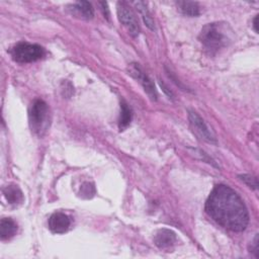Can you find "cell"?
<instances>
[{
    "label": "cell",
    "instance_id": "19",
    "mask_svg": "<svg viewBox=\"0 0 259 259\" xmlns=\"http://www.w3.org/2000/svg\"><path fill=\"white\" fill-rule=\"evenodd\" d=\"M251 252L255 253V256L258 257V236L255 237L254 242H253V247L251 248Z\"/></svg>",
    "mask_w": 259,
    "mask_h": 259
},
{
    "label": "cell",
    "instance_id": "1",
    "mask_svg": "<svg viewBox=\"0 0 259 259\" xmlns=\"http://www.w3.org/2000/svg\"><path fill=\"white\" fill-rule=\"evenodd\" d=\"M205 210L216 223L232 232H242L249 224V214L243 200L225 185H219L212 191Z\"/></svg>",
    "mask_w": 259,
    "mask_h": 259
},
{
    "label": "cell",
    "instance_id": "3",
    "mask_svg": "<svg viewBox=\"0 0 259 259\" xmlns=\"http://www.w3.org/2000/svg\"><path fill=\"white\" fill-rule=\"evenodd\" d=\"M29 121L32 131L42 137L50 126V110L48 105L42 100H36L29 113Z\"/></svg>",
    "mask_w": 259,
    "mask_h": 259
},
{
    "label": "cell",
    "instance_id": "5",
    "mask_svg": "<svg viewBox=\"0 0 259 259\" xmlns=\"http://www.w3.org/2000/svg\"><path fill=\"white\" fill-rule=\"evenodd\" d=\"M117 12L120 22L127 28L130 35L134 38L138 37L140 34V26L135 14L129 6L124 2L118 3Z\"/></svg>",
    "mask_w": 259,
    "mask_h": 259
},
{
    "label": "cell",
    "instance_id": "11",
    "mask_svg": "<svg viewBox=\"0 0 259 259\" xmlns=\"http://www.w3.org/2000/svg\"><path fill=\"white\" fill-rule=\"evenodd\" d=\"M4 195L11 205H19L24 202V195L18 186H8L4 189Z\"/></svg>",
    "mask_w": 259,
    "mask_h": 259
},
{
    "label": "cell",
    "instance_id": "6",
    "mask_svg": "<svg viewBox=\"0 0 259 259\" xmlns=\"http://www.w3.org/2000/svg\"><path fill=\"white\" fill-rule=\"evenodd\" d=\"M189 120L192 128L201 139L209 143L217 144V138L214 132L209 128V126L205 123V121L198 113H196L195 111H189Z\"/></svg>",
    "mask_w": 259,
    "mask_h": 259
},
{
    "label": "cell",
    "instance_id": "17",
    "mask_svg": "<svg viewBox=\"0 0 259 259\" xmlns=\"http://www.w3.org/2000/svg\"><path fill=\"white\" fill-rule=\"evenodd\" d=\"M159 84H160V86L162 88L163 92L167 95V97H168L169 99H171V100H174V99H175V96H174V94H172V93L170 92V90L167 89V86H166L162 81H159Z\"/></svg>",
    "mask_w": 259,
    "mask_h": 259
},
{
    "label": "cell",
    "instance_id": "14",
    "mask_svg": "<svg viewBox=\"0 0 259 259\" xmlns=\"http://www.w3.org/2000/svg\"><path fill=\"white\" fill-rule=\"evenodd\" d=\"M136 9L140 12L142 18H143V21L145 23V25L152 31L155 30V25H154V21L151 17V14L150 12L148 11L147 9V6L145 3H141V2H138V3H134Z\"/></svg>",
    "mask_w": 259,
    "mask_h": 259
},
{
    "label": "cell",
    "instance_id": "15",
    "mask_svg": "<svg viewBox=\"0 0 259 259\" xmlns=\"http://www.w3.org/2000/svg\"><path fill=\"white\" fill-rule=\"evenodd\" d=\"M74 9L84 18L91 20L94 18L95 16V11L94 8L92 6V4H90L89 2H77L74 4Z\"/></svg>",
    "mask_w": 259,
    "mask_h": 259
},
{
    "label": "cell",
    "instance_id": "16",
    "mask_svg": "<svg viewBox=\"0 0 259 259\" xmlns=\"http://www.w3.org/2000/svg\"><path fill=\"white\" fill-rule=\"evenodd\" d=\"M239 179L244 184H246L249 188H251L253 190H257L258 184H257V179L256 178H254L252 176H249V175H242V176H239Z\"/></svg>",
    "mask_w": 259,
    "mask_h": 259
},
{
    "label": "cell",
    "instance_id": "12",
    "mask_svg": "<svg viewBox=\"0 0 259 259\" xmlns=\"http://www.w3.org/2000/svg\"><path fill=\"white\" fill-rule=\"evenodd\" d=\"M178 7L180 11L187 17H198L200 16V6L198 3L194 2H179Z\"/></svg>",
    "mask_w": 259,
    "mask_h": 259
},
{
    "label": "cell",
    "instance_id": "13",
    "mask_svg": "<svg viewBox=\"0 0 259 259\" xmlns=\"http://www.w3.org/2000/svg\"><path fill=\"white\" fill-rule=\"evenodd\" d=\"M132 110L131 108L125 103L122 102L121 103V115H120V120H119V127L121 129V131L125 130L131 123L132 121Z\"/></svg>",
    "mask_w": 259,
    "mask_h": 259
},
{
    "label": "cell",
    "instance_id": "20",
    "mask_svg": "<svg viewBox=\"0 0 259 259\" xmlns=\"http://www.w3.org/2000/svg\"><path fill=\"white\" fill-rule=\"evenodd\" d=\"M257 21H258V16H256L254 18V21H253V27H254V30L256 33H258V25H257Z\"/></svg>",
    "mask_w": 259,
    "mask_h": 259
},
{
    "label": "cell",
    "instance_id": "7",
    "mask_svg": "<svg viewBox=\"0 0 259 259\" xmlns=\"http://www.w3.org/2000/svg\"><path fill=\"white\" fill-rule=\"evenodd\" d=\"M129 74L141 83L145 93L152 101H157V92L152 80L145 74L142 68L137 63H133L129 66Z\"/></svg>",
    "mask_w": 259,
    "mask_h": 259
},
{
    "label": "cell",
    "instance_id": "2",
    "mask_svg": "<svg viewBox=\"0 0 259 259\" xmlns=\"http://www.w3.org/2000/svg\"><path fill=\"white\" fill-rule=\"evenodd\" d=\"M199 39L206 50L215 55L233 42V31L229 24L212 23L202 29Z\"/></svg>",
    "mask_w": 259,
    "mask_h": 259
},
{
    "label": "cell",
    "instance_id": "8",
    "mask_svg": "<svg viewBox=\"0 0 259 259\" xmlns=\"http://www.w3.org/2000/svg\"><path fill=\"white\" fill-rule=\"evenodd\" d=\"M70 225H71L70 218L62 212L54 213L49 219V228L53 233H56V234H63L67 232Z\"/></svg>",
    "mask_w": 259,
    "mask_h": 259
},
{
    "label": "cell",
    "instance_id": "10",
    "mask_svg": "<svg viewBox=\"0 0 259 259\" xmlns=\"http://www.w3.org/2000/svg\"><path fill=\"white\" fill-rule=\"evenodd\" d=\"M18 224L11 218H5L0 222V237L2 240H10L17 235Z\"/></svg>",
    "mask_w": 259,
    "mask_h": 259
},
{
    "label": "cell",
    "instance_id": "9",
    "mask_svg": "<svg viewBox=\"0 0 259 259\" xmlns=\"http://www.w3.org/2000/svg\"><path fill=\"white\" fill-rule=\"evenodd\" d=\"M154 242L159 248H168L177 242V235L169 229H160L155 234Z\"/></svg>",
    "mask_w": 259,
    "mask_h": 259
},
{
    "label": "cell",
    "instance_id": "18",
    "mask_svg": "<svg viewBox=\"0 0 259 259\" xmlns=\"http://www.w3.org/2000/svg\"><path fill=\"white\" fill-rule=\"evenodd\" d=\"M101 7H102V11L105 15L106 18H110V11H109V7H108V4L107 3H100Z\"/></svg>",
    "mask_w": 259,
    "mask_h": 259
},
{
    "label": "cell",
    "instance_id": "4",
    "mask_svg": "<svg viewBox=\"0 0 259 259\" xmlns=\"http://www.w3.org/2000/svg\"><path fill=\"white\" fill-rule=\"evenodd\" d=\"M13 59L18 63H32L42 59L45 55L44 49L36 44L27 42L19 43L12 50Z\"/></svg>",
    "mask_w": 259,
    "mask_h": 259
}]
</instances>
